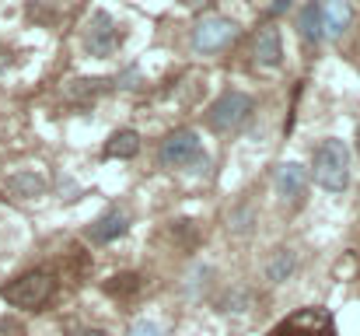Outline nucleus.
I'll list each match as a JSON object with an SVG mask.
<instances>
[{
    "label": "nucleus",
    "mask_w": 360,
    "mask_h": 336,
    "mask_svg": "<svg viewBox=\"0 0 360 336\" xmlns=\"http://www.w3.org/2000/svg\"><path fill=\"white\" fill-rule=\"evenodd\" d=\"M311 179L329 193H343L350 186V151L343 140L329 137L319 144V151L311 158Z\"/></svg>",
    "instance_id": "f257e3e1"
},
{
    "label": "nucleus",
    "mask_w": 360,
    "mask_h": 336,
    "mask_svg": "<svg viewBox=\"0 0 360 336\" xmlns=\"http://www.w3.org/2000/svg\"><path fill=\"white\" fill-rule=\"evenodd\" d=\"M53 291H56V280L46 270H32V273H25V277H18V280H11L4 287V301L14 305V309L35 312V309H42L53 298Z\"/></svg>",
    "instance_id": "f03ea898"
},
{
    "label": "nucleus",
    "mask_w": 360,
    "mask_h": 336,
    "mask_svg": "<svg viewBox=\"0 0 360 336\" xmlns=\"http://www.w3.org/2000/svg\"><path fill=\"white\" fill-rule=\"evenodd\" d=\"M158 161L165 168H189V165H203L207 154H203V144L193 130H175L161 140L158 147Z\"/></svg>",
    "instance_id": "7ed1b4c3"
},
{
    "label": "nucleus",
    "mask_w": 360,
    "mask_h": 336,
    "mask_svg": "<svg viewBox=\"0 0 360 336\" xmlns=\"http://www.w3.org/2000/svg\"><path fill=\"white\" fill-rule=\"evenodd\" d=\"M252 109H255L252 95H245V92H224L210 106V112H207V126L214 133H231V130H238L241 123L252 116Z\"/></svg>",
    "instance_id": "20e7f679"
},
{
    "label": "nucleus",
    "mask_w": 360,
    "mask_h": 336,
    "mask_svg": "<svg viewBox=\"0 0 360 336\" xmlns=\"http://www.w3.org/2000/svg\"><path fill=\"white\" fill-rule=\"evenodd\" d=\"M238 39V25L224 14H207L193 25V49L196 53H217L228 49Z\"/></svg>",
    "instance_id": "39448f33"
},
{
    "label": "nucleus",
    "mask_w": 360,
    "mask_h": 336,
    "mask_svg": "<svg viewBox=\"0 0 360 336\" xmlns=\"http://www.w3.org/2000/svg\"><path fill=\"white\" fill-rule=\"evenodd\" d=\"M266 336H336V330H333V319L322 309H301V312L287 316Z\"/></svg>",
    "instance_id": "423d86ee"
},
{
    "label": "nucleus",
    "mask_w": 360,
    "mask_h": 336,
    "mask_svg": "<svg viewBox=\"0 0 360 336\" xmlns=\"http://www.w3.org/2000/svg\"><path fill=\"white\" fill-rule=\"evenodd\" d=\"M116 46H120V32H116L112 18L105 11H95L91 14V25L84 28V49L91 56H112Z\"/></svg>",
    "instance_id": "0eeeda50"
},
{
    "label": "nucleus",
    "mask_w": 360,
    "mask_h": 336,
    "mask_svg": "<svg viewBox=\"0 0 360 336\" xmlns=\"http://www.w3.org/2000/svg\"><path fill=\"white\" fill-rule=\"evenodd\" d=\"M273 186L283 197V204H304V189H308V168L301 161H283L273 172Z\"/></svg>",
    "instance_id": "6e6552de"
},
{
    "label": "nucleus",
    "mask_w": 360,
    "mask_h": 336,
    "mask_svg": "<svg viewBox=\"0 0 360 336\" xmlns=\"http://www.w3.org/2000/svg\"><path fill=\"white\" fill-rule=\"evenodd\" d=\"M252 56H255L259 67H280L283 63V39H280V28L276 25H266V28L255 32Z\"/></svg>",
    "instance_id": "1a4fd4ad"
},
{
    "label": "nucleus",
    "mask_w": 360,
    "mask_h": 336,
    "mask_svg": "<svg viewBox=\"0 0 360 336\" xmlns=\"http://www.w3.org/2000/svg\"><path fill=\"white\" fill-rule=\"evenodd\" d=\"M126 231H129V214H126L122 207H109L98 221L88 228V238L98 242V245H105V242H116Z\"/></svg>",
    "instance_id": "9d476101"
},
{
    "label": "nucleus",
    "mask_w": 360,
    "mask_h": 336,
    "mask_svg": "<svg viewBox=\"0 0 360 336\" xmlns=\"http://www.w3.org/2000/svg\"><path fill=\"white\" fill-rule=\"evenodd\" d=\"M354 21V7L350 0H322V32L329 39H340Z\"/></svg>",
    "instance_id": "9b49d317"
},
{
    "label": "nucleus",
    "mask_w": 360,
    "mask_h": 336,
    "mask_svg": "<svg viewBox=\"0 0 360 336\" xmlns=\"http://www.w3.org/2000/svg\"><path fill=\"white\" fill-rule=\"evenodd\" d=\"M297 32H301V39L308 42V46H319L322 42V4L319 0H311V4H304L301 7V18H297Z\"/></svg>",
    "instance_id": "f8f14e48"
},
{
    "label": "nucleus",
    "mask_w": 360,
    "mask_h": 336,
    "mask_svg": "<svg viewBox=\"0 0 360 336\" xmlns=\"http://www.w3.org/2000/svg\"><path fill=\"white\" fill-rule=\"evenodd\" d=\"M294 270H297V256H294V249H276L273 259L266 263V280H269V284H283V280L294 277Z\"/></svg>",
    "instance_id": "ddd939ff"
},
{
    "label": "nucleus",
    "mask_w": 360,
    "mask_h": 336,
    "mask_svg": "<svg viewBox=\"0 0 360 336\" xmlns=\"http://www.w3.org/2000/svg\"><path fill=\"white\" fill-rule=\"evenodd\" d=\"M136 151H140V137L133 133V130H120V133H112V140L105 144V158H136Z\"/></svg>",
    "instance_id": "4468645a"
},
{
    "label": "nucleus",
    "mask_w": 360,
    "mask_h": 336,
    "mask_svg": "<svg viewBox=\"0 0 360 336\" xmlns=\"http://www.w3.org/2000/svg\"><path fill=\"white\" fill-rule=\"evenodd\" d=\"M7 189H11L14 197H39V193L46 189V182H42V175H35V172H21V175H14V179L7 182Z\"/></svg>",
    "instance_id": "2eb2a0df"
},
{
    "label": "nucleus",
    "mask_w": 360,
    "mask_h": 336,
    "mask_svg": "<svg viewBox=\"0 0 360 336\" xmlns=\"http://www.w3.org/2000/svg\"><path fill=\"white\" fill-rule=\"evenodd\" d=\"M136 287H140V277H136V273H120L116 280H109V284H105V291H109V294H116V298L129 294V291H136Z\"/></svg>",
    "instance_id": "dca6fc26"
},
{
    "label": "nucleus",
    "mask_w": 360,
    "mask_h": 336,
    "mask_svg": "<svg viewBox=\"0 0 360 336\" xmlns=\"http://www.w3.org/2000/svg\"><path fill=\"white\" fill-rule=\"evenodd\" d=\"M129 336H168V333H165V326H158L150 319H140V323L129 326Z\"/></svg>",
    "instance_id": "f3484780"
},
{
    "label": "nucleus",
    "mask_w": 360,
    "mask_h": 336,
    "mask_svg": "<svg viewBox=\"0 0 360 336\" xmlns=\"http://www.w3.org/2000/svg\"><path fill=\"white\" fill-rule=\"evenodd\" d=\"M287 4H290V0H276L269 11H273V14H283V11H287Z\"/></svg>",
    "instance_id": "a211bd4d"
},
{
    "label": "nucleus",
    "mask_w": 360,
    "mask_h": 336,
    "mask_svg": "<svg viewBox=\"0 0 360 336\" xmlns=\"http://www.w3.org/2000/svg\"><path fill=\"white\" fill-rule=\"evenodd\" d=\"M77 336H109L105 330H84V333H77Z\"/></svg>",
    "instance_id": "6ab92c4d"
},
{
    "label": "nucleus",
    "mask_w": 360,
    "mask_h": 336,
    "mask_svg": "<svg viewBox=\"0 0 360 336\" xmlns=\"http://www.w3.org/2000/svg\"><path fill=\"white\" fill-rule=\"evenodd\" d=\"M357 147H360V130H357Z\"/></svg>",
    "instance_id": "aec40b11"
}]
</instances>
